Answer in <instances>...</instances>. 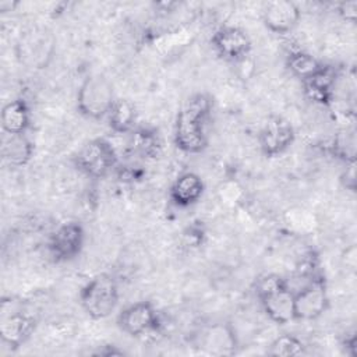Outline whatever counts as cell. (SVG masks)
Instances as JSON below:
<instances>
[{
    "instance_id": "cell-1",
    "label": "cell",
    "mask_w": 357,
    "mask_h": 357,
    "mask_svg": "<svg viewBox=\"0 0 357 357\" xmlns=\"http://www.w3.org/2000/svg\"><path fill=\"white\" fill-rule=\"evenodd\" d=\"M213 99L205 92L190 95L180 106L173 130V141L184 153H201L209 144L208 127Z\"/></svg>"
},
{
    "instance_id": "cell-2",
    "label": "cell",
    "mask_w": 357,
    "mask_h": 357,
    "mask_svg": "<svg viewBox=\"0 0 357 357\" xmlns=\"http://www.w3.org/2000/svg\"><path fill=\"white\" fill-rule=\"evenodd\" d=\"M254 291L271 321L284 325L296 319L294 291L280 275L264 273L258 276L254 283Z\"/></svg>"
},
{
    "instance_id": "cell-3",
    "label": "cell",
    "mask_w": 357,
    "mask_h": 357,
    "mask_svg": "<svg viewBox=\"0 0 357 357\" xmlns=\"http://www.w3.org/2000/svg\"><path fill=\"white\" fill-rule=\"evenodd\" d=\"M79 303L88 317L103 319L117 307L120 293L116 279L109 273H99L79 290Z\"/></svg>"
},
{
    "instance_id": "cell-4",
    "label": "cell",
    "mask_w": 357,
    "mask_h": 357,
    "mask_svg": "<svg viewBox=\"0 0 357 357\" xmlns=\"http://www.w3.org/2000/svg\"><path fill=\"white\" fill-rule=\"evenodd\" d=\"M116 100L113 84L102 74H93L84 79L77 93L78 112L92 120L107 116Z\"/></svg>"
},
{
    "instance_id": "cell-5",
    "label": "cell",
    "mask_w": 357,
    "mask_h": 357,
    "mask_svg": "<svg viewBox=\"0 0 357 357\" xmlns=\"http://www.w3.org/2000/svg\"><path fill=\"white\" fill-rule=\"evenodd\" d=\"M75 167L91 178H105L119 166L116 149L106 138L85 142L74 155Z\"/></svg>"
},
{
    "instance_id": "cell-6",
    "label": "cell",
    "mask_w": 357,
    "mask_h": 357,
    "mask_svg": "<svg viewBox=\"0 0 357 357\" xmlns=\"http://www.w3.org/2000/svg\"><path fill=\"white\" fill-rule=\"evenodd\" d=\"M296 132L291 123L279 114L265 119L258 134V145L266 158H276L284 153L294 142Z\"/></svg>"
},
{
    "instance_id": "cell-7",
    "label": "cell",
    "mask_w": 357,
    "mask_h": 357,
    "mask_svg": "<svg viewBox=\"0 0 357 357\" xmlns=\"http://www.w3.org/2000/svg\"><path fill=\"white\" fill-rule=\"evenodd\" d=\"M329 305V297L325 280L317 275L294 291V315L296 319L310 321L321 317Z\"/></svg>"
},
{
    "instance_id": "cell-8",
    "label": "cell",
    "mask_w": 357,
    "mask_h": 357,
    "mask_svg": "<svg viewBox=\"0 0 357 357\" xmlns=\"http://www.w3.org/2000/svg\"><path fill=\"white\" fill-rule=\"evenodd\" d=\"M117 325L128 336L141 337L156 332L160 326V319L152 303L137 301L120 311Z\"/></svg>"
},
{
    "instance_id": "cell-9",
    "label": "cell",
    "mask_w": 357,
    "mask_h": 357,
    "mask_svg": "<svg viewBox=\"0 0 357 357\" xmlns=\"http://www.w3.org/2000/svg\"><path fill=\"white\" fill-rule=\"evenodd\" d=\"M85 230L79 222H66L60 225L47 240V251L56 262L71 261L84 248Z\"/></svg>"
},
{
    "instance_id": "cell-10",
    "label": "cell",
    "mask_w": 357,
    "mask_h": 357,
    "mask_svg": "<svg viewBox=\"0 0 357 357\" xmlns=\"http://www.w3.org/2000/svg\"><path fill=\"white\" fill-rule=\"evenodd\" d=\"M211 45L222 59L231 63L245 61L252 49L248 33L233 25H226L215 31L211 38Z\"/></svg>"
},
{
    "instance_id": "cell-11",
    "label": "cell",
    "mask_w": 357,
    "mask_h": 357,
    "mask_svg": "<svg viewBox=\"0 0 357 357\" xmlns=\"http://www.w3.org/2000/svg\"><path fill=\"white\" fill-rule=\"evenodd\" d=\"M53 45L54 42L49 32L39 29L29 31L18 42V57L21 63L29 67L43 68L47 59L53 54Z\"/></svg>"
},
{
    "instance_id": "cell-12",
    "label": "cell",
    "mask_w": 357,
    "mask_h": 357,
    "mask_svg": "<svg viewBox=\"0 0 357 357\" xmlns=\"http://www.w3.org/2000/svg\"><path fill=\"white\" fill-rule=\"evenodd\" d=\"M300 7L289 0H273L264 4V25L273 33L286 35L291 32L300 22Z\"/></svg>"
},
{
    "instance_id": "cell-13",
    "label": "cell",
    "mask_w": 357,
    "mask_h": 357,
    "mask_svg": "<svg viewBox=\"0 0 357 357\" xmlns=\"http://www.w3.org/2000/svg\"><path fill=\"white\" fill-rule=\"evenodd\" d=\"M36 318L28 312H11L4 315L0 322L1 342L11 350L21 347L33 333Z\"/></svg>"
},
{
    "instance_id": "cell-14",
    "label": "cell",
    "mask_w": 357,
    "mask_h": 357,
    "mask_svg": "<svg viewBox=\"0 0 357 357\" xmlns=\"http://www.w3.org/2000/svg\"><path fill=\"white\" fill-rule=\"evenodd\" d=\"M336 79L337 70L332 66L324 64L315 74L301 81V84L310 100L319 105H329L333 100Z\"/></svg>"
},
{
    "instance_id": "cell-15",
    "label": "cell",
    "mask_w": 357,
    "mask_h": 357,
    "mask_svg": "<svg viewBox=\"0 0 357 357\" xmlns=\"http://www.w3.org/2000/svg\"><path fill=\"white\" fill-rule=\"evenodd\" d=\"M204 191L205 184L202 178L194 172H184L173 181L169 190V197L173 205L178 208H188L202 198Z\"/></svg>"
},
{
    "instance_id": "cell-16",
    "label": "cell",
    "mask_w": 357,
    "mask_h": 357,
    "mask_svg": "<svg viewBox=\"0 0 357 357\" xmlns=\"http://www.w3.org/2000/svg\"><path fill=\"white\" fill-rule=\"evenodd\" d=\"M1 128L6 134L21 135L25 134L31 124V112L26 102L21 98L10 100L1 109Z\"/></svg>"
},
{
    "instance_id": "cell-17",
    "label": "cell",
    "mask_w": 357,
    "mask_h": 357,
    "mask_svg": "<svg viewBox=\"0 0 357 357\" xmlns=\"http://www.w3.org/2000/svg\"><path fill=\"white\" fill-rule=\"evenodd\" d=\"M236 344L237 340L234 332L227 324L209 326L202 332L201 336V346L212 354H231Z\"/></svg>"
},
{
    "instance_id": "cell-18",
    "label": "cell",
    "mask_w": 357,
    "mask_h": 357,
    "mask_svg": "<svg viewBox=\"0 0 357 357\" xmlns=\"http://www.w3.org/2000/svg\"><path fill=\"white\" fill-rule=\"evenodd\" d=\"M32 153H33V145L25 137V134H21V135L6 134V138L3 139L1 155L8 165L15 167L25 166L31 160Z\"/></svg>"
},
{
    "instance_id": "cell-19",
    "label": "cell",
    "mask_w": 357,
    "mask_h": 357,
    "mask_svg": "<svg viewBox=\"0 0 357 357\" xmlns=\"http://www.w3.org/2000/svg\"><path fill=\"white\" fill-rule=\"evenodd\" d=\"M106 119L109 121V127L112 128V131L117 134L131 132L134 130L137 120L135 106L128 99L116 98Z\"/></svg>"
},
{
    "instance_id": "cell-20",
    "label": "cell",
    "mask_w": 357,
    "mask_h": 357,
    "mask_svg": "<svg viewBox=\"0 0 357 357\" xmlns=\"http://www.w3.org/2000/svg\"><path fill=\"white\" fill-rule=\"evenodd\" d=\"M131 148L142 158H156L162 151V139L158 131L138 128L131 131Z\"/></svg>"
},
{
    "instance_id": "cell-21",
    "label": "cell",
    "mask_w": 357,
    "mask_h": 357,
    "mask_svg": "<svg viewBox=\"0 0 357 357\" xmlns=\"http://www.w3.org/2000/svg\"><path fill=\"white\" fill-rule=\"evenodd\" d=\"M324 64L319 60H317L314 56H311L310 53H305L303 50L291 52L287 56V68L300 81H304V79L310 78Z\"/></svg>"
},
{
    "instance_id": "cell-22",
    "label": "cell",
    "mask_w": 357,
    "mask_h": 357,
    "mask_svg": "<svg viewBox=\"0 0 357 357\" xmlns=\"http://www.w3.org/2000/svg\"><path fill=\"white\" fill-rule=\"evenodd\" d=\"M305 351L304 342L293 333H283L278 336L269 346L268 354L273 357L301 356Z\"/></svg>"
},
{
    "instance_id": "cell-23",
    "label": "cell",
    "mask_w": 357,
    "mask_h": 357,
    "mask_svg": "<svg viewBox=\"0 0 357 357\" xmlns=\"http://www.w3.org/2000/svg\"><path fill=\"white\" fill-rule=\"evenodd\" d=\"M346 165L347 167L342 176V181L347 190L354 191L356 190V162L350 160V162H346Z\"/></svg>"
},
{
    "instance_id": "cell-24",
    "label": "cell",
    "mask_w": 357,
    "mask_h": 357,
    "mask_svg": "<svg viewBox=\"0 0 357 357\" xmlns=\"http://www.w3.org/2000/svg\"><path fill=\"white\" fill-rule=\"evenodd\" d=\"M356 8H357L356 1H346L339 6V13L344 20L353 22L356 20Z\"/></svg>"
}]
</instances>
